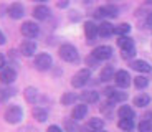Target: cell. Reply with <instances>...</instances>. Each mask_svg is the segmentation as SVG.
<instances>
[{
	"instance_id": "83f0119b",
	"label": "cell",
	"mask_w": 152,
	"mask_h": 132,
	"mask_svg": "<svg viewBox=\"0 0 152 132\" xmlns=\"http://www.w3.org/2000/svg\"><path fill=\"white\" fill-rule=\"evenodd\" d=\"M75 101H76V94H75V93H65V94L61 96V104H65V106L73 104Z\"/></svg>"
},
{
	"instance_id": "2e32d148",
	"label": "cell",
	"mask_w": 152,
	"mask_h": 132,
	"mask_svg": "<svg viewBox=\"0 0 152 132\" xmlns=\"http://www.w3.org/2000/svg\"><path fill=\"white\" fill-rule=\"evenodd\" d=\"M23 96H25V99H27V102H30V104H35L38 99V89L33 86H28L25 88V91H23Z\"/></svg>"
},
{
	"instance_id": "277c9868",
	"label": "cell",
	"mask_w": 152,
	"mask_h": 132,
	"mask_svg": "<svg viewBox=\"0 0 152 132\" xmlns=\"http://www.w3.org/2000/svg\"><path fill=\"white\" fill-rule=\"evenodd\" d=\"M89 78H91V71H89V69H88V68L80 69V71H78L75 76H73L71 86H73V88H83L84 84L89 81Z\"/></svg>"
},
{
	"instance_id": "7c38bea8",
	"label": "cell",
	"mask_w": 152,
	"mask_h": 132,
	"mask_svg": "<svg viewBox=\"0 0 152 132\" xmlns=\"http://www.w3.org/2000/svg\"><path fill=\"white\" fill-rule=\"evenodd\" d=\"M84 35H86V38L89 42H93L96 38V35H99L98 33V25H96L94 22H86L84 23Z\"/></svg>"
},
{
	"instance_id": "f1b7e54d",
	"label": "cell",
	"mask_w": 152,
	"mask_h": 132,
	"mask_svg": "<svg viewBox=\"0 0 152 132\" xmlns=\"http://www.w3.org/2000/svg\"><path fill=\"white\" fill-rule=\"evenodd\" d=\"M147 84H149V79L144 78V76H137V78L134 79V86H136L137 89H144Z\"/></svg>"
},
{
	"instance_id": "4316f807",
	"label": "cell",
	"mask_w": 152,
	"mask_h": 132,
	"mask_svg": "<svg viewBox=\"0 0 152 132\" xmlns=\"http://www.w3.org/2000/svg\"><path fill=\"white\" fill-rule=\"evenodd\" d=\"M118 125H119L121 131L129 132V131H132V129H134V121H132V119H121V121L118 122Z\"/></svg>"
},
{
	"instance_id": "f35d334b",
	"label": "cell",
	"mask_w": 152,
	"mask_h": 132,
	"mask_svg": "<svg viewBox=\"0 0 152 132\" xmlns=\"http://www.w3.org/2000/svg\"><path fill=\"white\" fill-rule=\"evenodd\" d=\"M99 132H106V131H99Z\"/></svg>"
},
{
	"instance_id": "ba28073f",
	"label": "cell",
	"mask_w": 152,
	"mask_h": 132,
	"mask_svg": "<svg viewBox=\"0 0 152 132\" xmlns=\"http://www.w3.org/2000/svg\"><path fill=\"white\" fill-rule=\"evenodd\" d=\"M17 79V71L10 66H5L2 71H0V81L4 84H12Z\"/></svg>"
},
{
	"instance_id": "6da1fadb",
	"label": "cell",
	"mask_w": 152,
	"mask_h": 132,
	"mask_svg": "<svg viewBox=\"0 0 152 132\" xmlns=\"http://www.w3.org/2000/svg\"><path fill=\"white\" fill-rule=\"evenodd\" d=\"M58 55H60V58L63 61H66V63H76V61L80 60V53H78V50H76L73 45H69V43L61 45L60 50H58Z\"/></svg>"
},
{
	"instance_id": "5bb4252c",
	"label": "cell",
	"mask_w": 152,
	"mask_h": 132,
	"mask_svg": "<svg viewBox=\"0 0 152 132\" xmlns=\"http://www.w3.org/2000/svg\"><path fill=\"white\" fill-rule=\"evenodd\" d=\"M86 114H88V106L86 104H78V106H75V109H73V112H71V117L75 121H81Z\"/></svg>"
},
{
	"instance_id": "74e56055",
	"label": "cell",
	"mask_w": 152,
	"mask_h": 132,
	"mask_svg": "<svg viewBox=\"0 0 152 132\" xmlns=\"http://www.w3.org/2000/svg\"><path fill=\"white\" fill-rule=\"evenodd\" d=\"M33 2H46V0H33Z\"/></svg>"
},
{
	"instance_id": "d6986e66",
	"label": "cell",
	"mask_w": 152,
	"mask_h": 132,
	"mask_svg": "<svg viewBox=\"0 0 152 132\" xmlns=\"http://www.w3.org/2000/svg\"><path fill=\"white\" fill-rule=\"evenodd\" d=\"M98 33L101 35L103 38H107V36H111V35L114 33V26L111 25L109 22H103L101 25L98 26Z\"/></svg>"
},
{
	"instance_id": "4dcf8cb0",
	"label": "cell",
	"mask_w": 152,
	"mask_h": 132,
	"mask_svg": "<svg viewBox=\"0 0 152 132\" xmlns=\"http://www.w3.org/2000/svg\"><path fill=\"white\" fill-rule=\"evenodd\" d=\"M15 91L13 89H0V101H5L7 98H12Z\"/></svg>"
},
{
	"instance_id": "1f68e13d",
	"label": "cell",
	"mask_w": 152,
	"mask_h": 132,
	"mask_svg": "<svg viewBox=\"0 0 152 132\" xmlns=\"http://www.w3.org/2000/svg\"><path fill=\"white\" fill-rule=\"evenodd\" d=\"M134 55H136V50H129V51H122V58H124V60H129V58H132Z\"/></svg>"
},
{
	"instance_id": "d4e9b609",
	"label": "cell",
	"mask_w": 152,
	"mask_h": 132,
	"mask_svg": "<svg viewBox=\"0 0 152 132\" xmlns=\"http://www.w3.org/2000/svg\"><path fill=\"white\" fill-rule=\"evenodd\" d=\"M126 99H127V94H126V93H121V91H116V89H114L113 94L109 96L111 102H122V101H126Z\"/></svg>"
},
{
	"instance_id": "cb8c5ba5",
	"label": "cell",
	"mask_w": 152,
	"mask_h": 132,
	"mask_svg": "<svg viewBox=\"0 0 152 132\" xmlns=\"http://www.w3.org/2000/svg\"><path fill=\"white\" fill-rule=\"evenodd\" d=\"M114 74H116V73H114L113 66H104L103 71H101V74H99V78H101V81H109Z\"/></svg>"
},
{
	"instance_id": "f546056e",
	"label": "cell",
	"mask_w": 152,
	"mask_h": 132,
	"mask_svg": "<svg viewBox=\"0 0 152 132\" xmlns=\"http://www.w3.org/2000/svg\"><path fill=\"white\" fill-rule=\"evenodd\" d=\"M139 132H152V122L151 121H142L139 124Z\"/></svg>"
},
{
	"instance_id": "d590c367",
	"label": "cell",
	"mask_w": 152,
	"mask_h": 132,
	"mask_svg": "<svg viewBox=\"0 0 152 132\" xmlns=\"http://www.w3.org/2000/svg\"><path fill=\"white\" fill-rule=\"evenodd\" d=\"M0 45H5V35L0 31Z\"/></svg>"
},
{
	"instance_id": "44dd1931",
	"label": "cell",
	"mask_w": 152,
	"mask_h": 132,
	"mask_svg": "<svg viewBox=\"0 0 152 132\" xmlns=\"http://www.w3.org/2000/svg\"><path fill=\"white\" fill-rule=\"evenodd\" d=\"M31 116H33L38 122H45L46 119H48V112H46V109H43V107H33V109H31Z\"/></svg>"
},
{
	"instance_id": "52a82bcc",
	"label": "cell",
	"mask_w": 152,
	"mask_h": 132,
	"mask_svg": "<svg viewBox=\"0 0 152 132\" xmlns=\"http://www.w3.org/2000/svg\"><path fill=\"white\" fill-rule=\"evenodd\" d=\"M93 56H94L98 61L109 60V58L113 56V48H111L109 45H101V46H98V48H94Z\"/></svg>"
},
{
	"instance_id": "8fae6325",
	"label": "cell",
	"mask_w": 152,
	"mask_h": 132,
	"mask_svg": "<svg viewBox=\"0 0 152 132\" xmlns=\"http://www.w3.org/2000/svg\"><path fill=\"white\" fill-rule=\"evenodd\" d=\"M114 81H116V84H118L119 88H127L131 84V76L127 71L121 69V71H118L114 74Z\"/></svg>"
},
{
	"instance_id": "836d02e7",
	"label": "cell",
	"mask_w": 152,
	"mask_h": 132,
	"mask_svg": "<svg viewBox=\"0 0 152 132\" xmlns=\"http://www.w3.org/2000/svg\"><path fill=\"white\" fill-rule=\"evenodd\" d=\"M46 132H63V131H61L60 125H50L48 131H46Z\"/></svg>"
},
{
	"instance_id": "ac0fdd59",
	"label": "cell",
	"mask_w": 152,
	"mask_h": 132,
	"mask_svg": "<svg viewBox=\"0 0 152 132\" xmlns=\"http://www.w3.org/2000/svg\"><path fill=\"white\" fill-rule=\"evenodd\" d=\"M131 66H132V69H136V71H139V73H151V64H149L147 61H144V60L132 61Z\"/></svg>"
},
{
	"instance_id": "484cf974",
	"label": "cell",
	"mask_w": 152,
	"mask_h": 132,
	"mask_svg": "<svg viewBox=\"0 0 152 132\" xmlns=\"http://www.w3.org/2000/svg\"><path fill=\"white\" fill-rule=\"evenodd\" d=\"M129 31H131V25H129V23H121V25H118L116 28H114V33L119 35V36H126Z\"/></svg>"
},
{
	"instance_id": "603a6c76",
	"label": "cell",
	"mask_w": 152,
	"mask_h": 132,
	"mask_svg": "<svg viewBox=\"0 0 152 132\" xmlns=\"http://www.w3.org/2000/svg\"><path fill=\"white\" fill-rule=\"evenodd\" d=\"M149 102H151V98L147 94H139L134 98V106H137V107H145Z\"/></svg>"
},
{
	"instance_id": "7402d4cb",
	"label": "cell",
	"mask_w": 152,
	"mask_h": 132,
	"mask_svg": "<svg viewBox=\"0 0 152 132\" xmlns=\"http://www.w3.org/2000/svg\"><path fill=\"white\" fill-rule=\"evenodd\" d=\"M118 114H119L121 119H134V109L131 106H121Z\"/></svg>"
},
{
	"instance_id": "5b68a950",
	"label": "cell",
	"mask_w": 152,
	"mask_h": 132,
	"mask_svg": "<svg viewBox=\"0 0 152 132\" xmlns=\"http://www.w3.org/2000/svg\"><path fill=\"white\" fill-rule=\"evenodd\" d=\"M20 31H22L23 36H27L28 40L31 38H37L38 33H40V26L35 22H23L22 26H20Z\"/></svg>"
},
{
	"instance_id": "4fadbf2b",
	"label": "cell",
	"mask_w": 152,
	"mask_h": 132,
	"mask_svg": "<svg viewBox=\"0 0 152 132\" xmlns=\"http://www.w3.org/2000/svg\"><path fill=\"white\" fill-rule=\"evenodd\" d=\"M80 98H81V101H83V104H94V102H98L99 94L96 91H84Z\"/></svg>"
},
{
	"instance_id": "8d00e7d4",
	"label": "cell",
	"mask_w": 152,
	"mask_h": 132,
	"mask_svg": "<svg viewBox=\"0 0 152 132\" xmlns=\"http://www.w3.org/2000/svg\"><path fill=\"white\" fill-rule=\"evenodd\" d=\"M147 25L152 26V13H149V15H147Z\"/></svg>"
},
{
	"instance_id": "d6a6232c",
	"label": "cell",
	"mask_w": 152,
	"mask_h": 132,
	"mask_svg": "<svg viewBox=\"0 0 152 132\" xmlns=\"http://www.w3.org/2000/svg\"><path fill=\"white\" fill-rule=\"evenodd\" d=\"M68 4H69L68 0H58L56 7H58V8H66V7H68Z\"/></svg>"
},
{
	"instance_id": "ffe728a7",
	"label": "cell",
	"mask_w": 152,
	"mask_h": 132,
	"mask_svg": "<svg viewBox=\"0 0 152 132\" xmlns=\"http://www.w3.org/2000/svg\"><path fill=\"white\" fill-rule=\"evenodd\" d=\"M103 127H104V121L99 119V117H93L88 122V129L91 132H99V131H103Z\"/></svg>"
},
{
	"instance_id": "30bf717a",
	"label": "cell",
	"mask_w": 152,
	"mask_h": 132,
	"mask_svg": "<svg viewBox=\"0 0 152 132\" xmlns=\"http://www.w3.org/2000/svg\"><path fill=\"white\" fill-rule=\"evenodd\" d=\"M25 15V8H23L22 4H18V2H15V4H12L10 7H8V17L13 20H20L22 17Z\"/></svg>"
},
{
	"instance_id": "7a4b0ae2",
	"label": "cell",
	"mask_w": 152,
	"mask_h": 132,
	"mask_svg": "<svg viewBox=\"0 0 152 132\" xmlns=\"http://www.w3.org/2000/svg\"><path fill=\"white\" fill-rule=\"evenodd\" d=\"M4 119L8 122V124H18L20 121L23 119V111L20 106L17 104H12L5 109V114H4Z\"/></svg>"
},
{
	"instance_id": "9c48e42d",
	"label": "cell",
	"mask_w": 152,
	"mask_h": 132,
	"mask_svg": "<svg viewBox=\"0 0 152 132\" xmlns=\"http://www.w3.org/2000/svg\"><path fill=\"white\" fill-rule=\"evenodd\" d=\"M35 51H37V42H33V40H25V42H22V45H20V53H22L23 56H33Z\"/></svg>"
},
{
	"instance_id": "e575fe53",
	"label": "cell",
	"mask_w": 152,
	"mask_h": 132,
	"mask_svg": "<svg viewBox=\"0 0 152 132\" xmlns=\"http://www.w3.org/2000/svg\"><path fill=\"white\" fill-rule=\"evenodd\" d=\"M4 68H5V56L0 53V71H2Z\"/></svg>"
},
{
	"instance_id": "9a60e30c",
	"label": "cell",
	"mask_w": 152,
	"mask_h": 132,
	"mask_svg": "<svg viewBox=\"0 0 152 132\" xmlns=\"http://www.w3.org/2000/svg\"><path fill=\"white\" fill-rule=\"evenodd\" d=\"M118 45L122 51H129V50H136L134 48V40L131 36H119Z\"/></svg>"
},
{
	"instance_id": "e0dca14e",
	"label": "cell",
	"mask_w": 152,
	"mask_h": 132,
	"mask_svg": "<svg viewBox=\"0 0 152 132\" xmlns=\"http://www.w3.org/2000/svg\"><path fill=\"white\" fill-rule=\"evenodd\" d=\"M33 17L37 20H45L50 17V8L45 7V5H38V7L33 8Z\"/></svg>"
},
{
	"instance_id": "3957f363",
	"label": "cell",
	"mask_w": 152,
	"mask_h": 132,
	"mask_svg": "<svg viewBox=\"0 0 152 132\" xmlns=\"http://www.w3.org/2000/svg\"><path fill=\"white\" fill-rule=\"evenodd\" d=\"M51 64H53V60H51V56H50L48 53H40V55L35 56L33 66L38 71H48L51 68Z\"/></svg>"
},
{
	"instance_id": "8992f818",
	"label": "cell",
	"mask_w": 152,
	"mask_h": 132,
	"mask_svg": "<svg viewBox=\"0 0 152 132\" xmlns=\"http://www.w3.org/2000/svg\"><path fill=\"white\" fill-rule=\"evenodd\" d=\"M118 7L116 5H104L96 10L94 17L96 18H116L118 17Z\"/></svg>"
}]
</instances>
